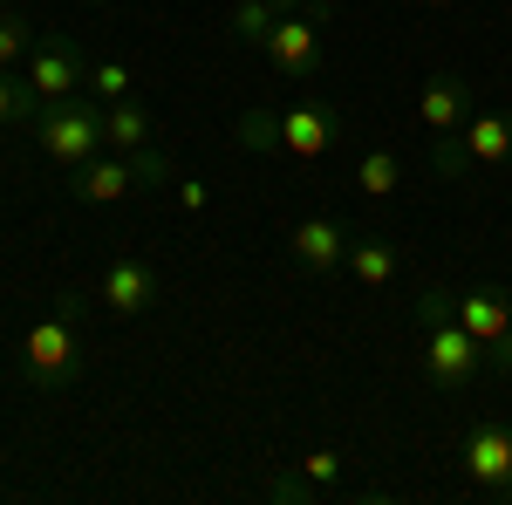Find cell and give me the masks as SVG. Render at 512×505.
Returning <instances> with one entry per match:
<instances>
[{"instance_id": "30bf717a", "label": "cell", "mask_w": 512, "mask_h": 505, "mask_svg": "<svg viewBox=\"0 0 512 505\" xmlns=\"http://www.w3.org/2000/svg\"><path fill=\"white\" fill-rule=\"evenodd\" d=\"M164 294V280L151 260H130V253H117V260H103V273H96V301L110 314H151Z\"/></svg>"}, {"instance_id": "d6986e66", "label": "cell", "mask_w": 512, "mask_h": 505, "mask_svg": "<svg viewBox=\"0 0 512 505\" xmlns=\"http://www.w3.org/2000/svg\"><path fill=\"white\" fill-rule=\"evenodd\" d=\"M35 41L41 35L21 21V14H14V7H0V69H21V62L35 55Z\"/></svg>"}, {"instance_id": "ffe728a7", "label": "cell", "mask_w": 512, "mask_h": 505, "mask_svg": "<svg viewBox=\"0 0 512 505\" xmlns=\"http://www.w3.org/2000/svg\"><path fill=\"white\" fill-rule=\"evenodd\" d=\"M130 62H89V96H96V103H123V96H130Z\"/></svg>"}, {"instance_id": "4fadbf2b", "label": "cell", "mask_w": 512, "mask_h": 505, "mask_svg": "<svg viewBox=\"0 0 512 505\" xmlns=\"http://www.w3.org/2000/svg\"><path fill=\"white\" fill-rule=\"evenodd\" d=\"M458 151H465V164H478V171L512 164V117H499V110L472 117V123H465V137H458Z\"/></svg>"}, {"instance_id": "8992f818", "label": "cell", "mask_w": 512, "mask_h": 505, "mask_svg": "<svg viewBox=\"0 0 512 505\" xmlns=\"http://www.w3.org/2000/svg\"><path fill=\"white\" fill-rule=\"evenodd\" d=\"M451 314L465 321V335L485 349V369L512 376V294L506 287H465V294H451Z\"/></svg>"}, {"instance_id": "44dd1931", "label": "cell", "mask_w": 512, "mask_h": 505, "mask_svg": "<svg viewBox=\"0 0 512 505\" xmlns=\"http://www.w3.org/2000/svg\"><path fill=\"white\" fill-rule=\"evenodd\" d=\"M267 499H280V505H315L321 485L308 478V471H280V478H267Z\"/></svg>"}, {"instance_id": "603a6c76", "label": "cell", "mask_w": 512, "mask_h": 505, "mask_svg": "<svg viewBox=\"0 0 512 505\" xmlns=\"http://www.w3.org/2000/svg\"><path fill=\"white\" fill-rule=\"evenodd\" d=\"M178 205H185V212H205V205H212V192H205L198 178H185V185H178Z\"/></svg>"}, {"instance_id": "5b68a950", "label": "cell", "mask_w": 512, "mask_h": 505, "mask_svg": "<svg viewBox=\"0 0 512 505\" xmlns=\"http://www.w3.org/2000/svg\"><path fill=\"white\" fill-rule=\"evenodd\" d=\"M158 178H171V164L158 151H103V157H89V164L69 171V198L76 205H117V198L158 185Z\"/></svg>"}, {"instance_id": "cb8c5ba5", "label": "cell", "mask_w": 512, "mask_h": 505, "mask_svg": "<svg viewBox=\"0 0 512 505\" xmlns=\"http://www.w3.org/2000/svg\"><path fill=\"white\" fill-rule=\"evenodd\" d=\"M280 14H315V0H274Z\"/></svg>"}, {"instance_id": "7a4b0ae2", "label": "cell", "mask_w": 512, "mask_h": 505, "mask_svg": "<svg viewBox=\"0 0 512 505\" xmlns=\"http://www.w3.org/2000/svg\"><path fill=\"white\" fill-rule=\"evenodd\" d=\"M417 328H424V376H431V389H444V396L472 389L478 369H485V349L465 335V321L451 314V294L444 287H424L417 294Z\"/></svg>"}, {"instance_id": "9c48e42d", "label": "cell", "mask_w": 512, "mask_h": 505, "mask_svg": "<svg viewBox=\"0 0 512 505\" xmlns=\"http://www.w3.org/2000/svg\"><path fill=\"white\" fill-rule=\"evenodd\" d=\"M342 144V110L335 103H321V96H301L294 110H280L274 117V151L301 157V164H315Z\"/></svg>"}, {"instance_id": "5bb4252c", "label": "cell", "mask_w": 512, "mask_h": 505, "mask_svg": "<svg viewBox=\"0 0 512 505\" xmlns=\"http://www.w3.org/2000/svg\"><path fill=\"white\" fill-rule=\"evenodd\" d=\"M151 137H158V123H151V110L144 103H103V144L110 151H151Z\"/></svg>"}, {"instance_id": "e0dca14e", "label": "cell", "mask_w": 512, "mask_h": 505, "mask_svg": "<svg viewBox=\"0 0 512 505\" xmlns=\"http://www.w3.org/2000/svg\"><path fill=\"white\" fill-rule=\"evenodd\" d=\"M35 89L28 76H14V69H0V130H14V123H35Z\"/></svg>"}, {"instance_id": "2e32d148", "label": "cell", "mask_w": 512, "mask_h": 505, "mask_svg": "<svg viewBox=\"0 0 512 505\" xmlns=\"http://www.w3.org/2000/svg\"><path fill=\"white\" fill-rule=\"evenodd\" d=\"M396 185H403V157L383 151V144L362 151V164H355V192H362V198H390Z\"/></svg>"}, {"instance_id": "52a82bcc", "label": "cell", "mask_w": 512, "mask_h": 505, "mask_svg": "<svg viewBox=\"0 0 512 505\" xmlns=\"http://www.w3.org/2000/svg\"><path fill=\"white\" fill-rule=\"evenodd\" d=\"M458 465L485 499H512V424L506 417H478L458 437Z\"/></svg>"}, {"instance_id": "9a60e30c", "label": "cell", "mask_w": 512, "mask_h": 505, "mask_svg": "<svg viewBox=\"0 0 512 505\" xmlns=\"http://www.w3.org/2000/svg\"><path fill=\"white\" fill-rule=\"evenodd\" d=\"M349 273L369 294H383V287H396V273H403V253H396L390 239H349Z\"/></svg>"}, {"instance_id": "8fae6325", "label": "cell", "mask_w": 512, "mask_h": 505, "mask_svg": "<svg viewBox=\"0 0 512 505\" xmlns=\"http://www.w3.org/2000/svg\"><path fill=\"white\" fill-rule=\"evenodd\" d=\"M287 260H294L301 273H342V267H349V226L328 219V212L294 219V233H287Z\"/></svg>"}, {"instance_id": "ac0fdd59", "label": "cell", "mask_w": 512, "mask_h": 505, "mask_svg": "<svg viewBox=\"0 0 512 505\" xmlns=\"http://www.w3.org/2000/svg\"><path fill=\"white\" fill-rule=\"evenodd\" d=\"M274 21H280V7H274V0H239V7H233V41L260 48V41L274 35Z\"/></svg>"}, {"instance_id": "6da1fadb", "label": "cell", "mask_w": 512, "mask_h": 505, "mask_svg": "<svg viewBox=\"0 0 512 505\" xmlns=\"http://www.w3.org/2000/svg\"><path fill=\"white\" fill-rule=\"evenodd\" d=\"M82 314H89V301L82 294H62L21 335V383L28 389H69L82 376Z\"/></svg>"}, {"instance_id": "277c9868", "label": "cell", "mask_w": 512, "mask_h": 505, "mask_svg": "<svg viewBox=\"0 0 512 505\" xmlns=\"http://www.w3.org/2000/svg\"><path fill=\"white\" fill-rule=\"evenodd\" d=\"M417 123L431 130L437 178H465V171H472L465 151H458V137H465V123H472V89H465V76H431V82H424V96H417Z\"/></svg>"}, {"instance_id": "d4e9b609", "label": "cell", "mask_w": 512, "mask_h": 505, "mask_svg": "<svg viewBox=\"0 0 512 505\" xmlns=\"http://www.w3.org/2000/svg\"><path fill=\"white\" fill-rule=\"evenodd\" d=\"M424 7H451V0H424Z\"/></svg>"}, {"instance_id": "7c38bea8", "label": "cell", "mask_w": 512, "mask_h": 505, "mask_svg": "<svg viewBox=\"0 0 512 505\" xmlns=\"http://www.w3.org/2000/svg\"><path fill=\"white\" fill-rule=\"evenodd\" d=\"M321 14H280L274 21V35L260 41V55L274 62L280 76H315L321 69V28H315Z\"/></svg>"}, {"instance_id": "ba28073f", "label": "cell", "mask_w": 512, "mask_h": 505, "mask_svg": "<svg viewBox=\"0 0 512 505\" xmlns=\"http://www.w3.org/2000/svg\"><path fill=\"white\" fill-rule=\"evenodd\" d=\"M21 76L35 89V103H69V96H89V55L69 35H41L35 55L21 62Z\"/></svg>"}, {"instance_id": "3957f363", "label": "cell", "mask_w": 512, "mask_h": 505, "mask_svg": "<svg viewBox=\"0 0 512 505\" xmlns=\"http://www.w3.org/2000/svg\"><path fill=\"white\" fill-rule=\"evenodd\" d=\"M35 144L48 164H62V171H76L89 157H103V103H89V96H69V103H41L35 110Z\"/></svg>"}, {"instance_id": "7402d4cb", "label": "cell", "mask_w": 512, "mask_h": 505, "mask_svg": "<svg viewBox=\"0 0 512 505\" xmlns=\"http://www.w3.org/2000/svg\"><path fill=\"white\" fill-rule=\"evenodd\" d=\"M301 471H308V478H315L321 492H328V485L342 478V458H335V451H308V458H301Z\"/></svg>"}]
</instances>
